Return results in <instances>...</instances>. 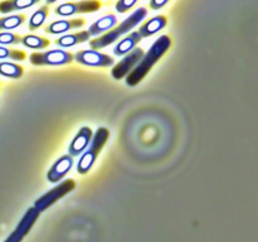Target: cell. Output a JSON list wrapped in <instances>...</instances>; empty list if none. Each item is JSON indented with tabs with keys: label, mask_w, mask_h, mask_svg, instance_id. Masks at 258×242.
Listing matches in <instances>:
<instances>
[{
	"label": "cell",
	"mask_w": 258,
	"mask_h": 242,
	"mask_svg": "<svg viewBox=\"0 0 258 242\" xmlns=\"http://www.w3.org/2000/svg\"><path fill=\"white\" fill-rule=\"evenodd\" d=\"M170 0H150V8L154 10L161 9L163 7H165Z\"/></svg>",
	"instance_id": "obj_25"
},
{
	"label": "cell",
	"mask_w": 258,
	"mask_h": 242,
	"mask_svg": "<svg viewBox=\"0 0 258 242\" xmlns=\"http://www.w3.org/2000/svg\"><path fill=\"white\" fill-rule=\"evenodd\" d=\"M39 212L32 207V208H28V211L25 212L24 216L22 217V219L19 221L18 226L15 227L14 231L7 237L4 242H22L24 239V237L29 233V231L32 229V227L34 226V223L37 222V219L39 218Z\"/></svg>",
	"instance_id": "obj_6"
},
{
	"label": "cell",
	"mask_w": 258,
	"mask_h": 242,
	"mask_svg": "<svg viewBox=\"0 0 258 242\" xmlns=\"http://www.w3.org/2000/svg\"><path fill=\"white\" fill-rule=\"evenodd\" d=\"M73 59L81 65L90 66V67H108L115 63L112 57L93 49L80 50L73 55Z\"/></svg>",
	"instance_id": "obj_8"
},
{
	"label": "cell",
	"mask_w": 258,
	"mask_h": 242,
	"mask_svg": "<svg viewBox=\"0 0 258 242\" xmlns=\"http://www.w3.org/2000/svg\"><path fill=\"white\" fill-rule=\"evenodd\" d=\"M141 39H143V37H141L139 32L130 33L127 37L121 39L120 42L116 44L113 53H115V55H126L127 53H130L131 50L135 49L136 45L141 42Z\"/></svg>",
	"instance_id": "obj_14"
},
{
	"label": "cell",
	"mask_w": 258,
	"mask_h": 242,
	"mask_svg": "<svg viewBox=\"0 0 258 242\" xmlns=\"http://www.w3.org/2000/svg\"><path fill=\"white\" fill-rule=\"evenodd\" d=\"M25 53L18 49H10V48L0 45V59H13V60H24Z\"/></svg>",
	"instance_id": "obj_22"
},
{
	"label": "cell",
	"mask_w": 258,
	"mask_h": 242,
	"mask_svg": "<svg viewBox=\"0 0 258 242\" xmlns=\"http://www.w3.org/2000/svg\"><path fill=\"white\" fill-rule=\"evenodd\" d=\"M144 54H145V53H144V49L140 47H136L135 49H133L130 53H127V54H126L125 57L112 68V71H111V72H112V77L115 78V80H121V78L126 77V76L136 67V65L140 62V59L144 57Z\"/></svg>",
	"instance_id": "obj_7"
},
{
	"label": "cell",
	"mask_w": 258,
	"mask_h": 242,
	"mask_svg": "<svg viewBox=\"0 0 258 242\" xmlns=\"http://www.w3.org/2000/svg\"><path fill=\"white\" fill-rule=\"evenodd\" d=\"M171 39L168 35H161L159 39L155 40L153 45L150 47L149 52L144 54L140 62L136 65V67L126 76V85L127 86H136L145 78V76L150 72L153 66L165 54L166 50L170 48Z\"/></svg>",
	"instance_id": "obj_1"
},
{
	"label": "cell",
	"mask_w": 258,
	"mask_h": 242,
	"mask_svg": "<svg viewBox=\"0 0 258 242\" xmlns=\"http://www.w3.org/2000/svg\"><path fill=\"white\" fill-rule=\"evenodd\" d=\"M73 166V156L67 154V155L60 156L58 160H55V163L50 166L49 171L47 174V179L50 183H58V182L62 180L66 175H67L68 171L72 169Z\"/></svg>",
	"instance_id": "obj_10"
},
{
	"label": "cell",
	"mask_w": 258,
	"mask_h": 242,
	"mask_svg": "<svg viewBox=\"0 0 258 242\" xmlns=\"http://www.w3.org/2000/svg\"><path fill=\"white\" fill-rule=\"evenodd\" d=\"M85 25V19H68V20H57L53 22L45 28L44 32L47 34H62V33L68 32V30L77 29Z\"/></svg>",
	"instance_id": "obj_12"
},
{
	"label": "cell",
	"mask_w": 258,
	"mask_h": 242,
	"mask_svg": "<svg viewBox=\"0 0 258 242\" xmlns=\"http://www.w3.org/2000/svg\"><path fill=\"white\" fill-rule=\"evenodd\" d=\"M19 43H22V37L20 35L9 32L0 33V44L2 45L19 44Z\"/></svg>",
	"instance_id": "obj_23"
},
{
	"label": "cell",
	"mask_w": 258,
	"mask_h": 242,
	"mask_svg": "<svg viewBox=\"0 0 258 242\" xmlns=\"http://www.w3.org/2000/svg\"><path fill=\"white\" fill-rule=\"evenodd\" d=\"M55 2H57V0H47V5L53 4V3H55Z\"/></svg>",
	"instance_id": "obj_26"
},
{
	"label": "cell",
	"mask_w": 258,
	"mask_h": 242,
	"mask_svg": "<svg viewBox=\"0 0 258 242\" xmlns=\"http://www.w3.org/2000/svg\"><path fill=\"white\" fill-rule=\"evenodd\" d=\"M138 3V0H118L116 3L115 8L118 13H126L131 9V8L135 7V4Z\"/></svg>",
	"instance_id": "obj_24"
},
{
	"label": "cell",
	"mask_w": 258,
	"mask_h": 242,
	"mask_svg": "<svg viewBox=\"0 0 258 242\" xmlns=\"http://www.w3.org/2000/svg\"><path fill=\"white\" fill-rule=\"evenodd\" d=\"M93 138V134L91 128L88 126H83L78 130L77 135L75 136L72 141H71V145L68 148V153L72 156H78L86 150L88 145L91 144V140Z\"/></svg>",
	"instance_id": "obj_11"
},
{
	"label": "cell",
	"mask_w": 258,
	"mask_h": 242,
	"mask_svg": "<svg viewBox=\"0 0 258 242\" xmlns=\"http://www.w3.org/2000/svg\"><path fill=\"white\" fill-rule=\"evenodd\" d=\"M24 22H25L24 14H15V15H9V17L0 18V30L14 29V28L20 27Z\"/></svg>",
	"instance_id": "obj_21"
},
{
	"label": "cell",
	"mask_w": 258,
	"mask_h": 242,
	"mask_svg": "<svg viewBox=\"0 0 258 242\" xmlns=\"http://www.w3.org/2000/svg\"><path fill=\"white\" fill-rule=\"evenodd\" d=\"M40 0H4L0 3V13H13L15 10L27 9V8L33 7V5L38 4Z\"/></svg>",
	"instance_id": "obj_17"
},
{
	"label": "cell",
	"mask_w": 258,
	"mask_h": 242,
	"mask_svg": "<svg viewBox=\"0 0 258 242\" xmlns=\"http://www.w3.org/2000/svg\"><path fill=\"white\" fill-rule=\"evenodd\" d=\"M29 60L34 66L70 65L73 60V54L67 50L53 49L43 53H32L29 55Z\"/></svg>",
	"instance_id": "obj_5"
},
{
	"label": "cell",
	"mask_w": 258,
	"mask_h": 242,
	"mask_svg": "<svg viewBox=\"0 0 258 242\" xmlns=\"http://www.w3.org/2000/svg\"><path fill=\"white\" fill-rule=\"evenodd\" d=\"M166 24H168L166 17H164V15H158V17L151 18L150 20L144 23L140 27V29H139V33H140V35L143 38L151 37V35H154L155 33H158L159 30L164 29V28L166 27Z\"/></svg>",
	"instance_id": "obj_13"
},
{
	"label": "cell",
	"mask_w": 258,
	"mask_h": 242,
	"mask_svg": "<svg viewBox=\"0 0 258 242\" xmlns=\"http://www.w3.org/2000/svg\"><path fill=\"white\" fill-rule=\"evenodd\" d=\"M91 38L88 30H82V32L73 33V34H67L63 35V37H59L57 40H55V45L62 48H68L73 47L76 44H80V43L88 42Z\"/></svg>",
	"instance_id": "obj_16"
},
{
	"label": "cell",
	"mask_w": 258,
	"mask_h": 242,
	"mask_svg": "<svg viewBox=\"0 0 258 242\" xmlns=\"http://www.w3.org/2000/svg\"><path fill=\"white\" fill-rule=\"evenodd\" d=\"M110 138V131L106 128H98L96 131L95 136L91 140L90 146H88L87 150H85V153L81 155L80 160L77 164V171L80 174H86L90 171V169L92 168V165L95 164V161L97 160L98 155H100L101 150L105 146L106 141Z\"/></svg>",
	"instance_id": "obj_3"
},
{
	"label": "cell",
	"mask_w": 258,
	"mask_h": 242,
	"mask_svg": "<svg viewBox=\"0 0 258 242\" xmlns=\"http://www.w3.org/2000/svg\"><path fill=\"white\" fill-rule=\"evenodd\" d=\"M76 183L73 179H66L64 182L58 184L57 187L50 189L49 192H47L45 194H43L40 198H38L37 201L34 202V208L37 209L38 212H43L47 208H49L52 204H54L58 199H60L62 197L67 196L70 192H72L75 189Z\"/></svg>",
	"instance_id": "obj_4"
},
{
	"label": "cell",
	"mask_w": 258,
	"mask_h": 242,
	"mask_svg": "<svg viewBox=\"0 0 258 242\" xmlns=\"http://www.w3.org/2000/svg\"><path fill=\"white\" fill-rule=\"evenodd\" d=\"M22 66L17 65L13 62H0V76L9 78H20L23 76Z\"/></svg>",
	"instance_id": "obj_19"
},
{
	"label": "cell",
	"mask_w": 258,
	"mask_h": 242,
	"mask_svg": "<svg viewBox=\"0 0 258 242\" xmlns=\"http://www.w3.org/2000/svg\"><path fill=\"white\" fill-rule=\"evenodd\" d=\"M48 14H49V8H48V5H43L37 12L33 13V15L29 19V30H37L38 28L42 27L44 20L47 19Z\"/></svg>",
	"instance_id": "obj_20"
},
{
	"label": "cell",
	"mask_w": 258,
	"mask_h": 242,
	"mask_svg": "<svg viewBox=\"0 0 258 242\" xmlns=\"http://www.w3.org/2000/svg\"><path fill=\"white\" fill-rule=\"evenodd\" d=\"M116 24H117V18H116V15H105V17L100 18L97 22H95L90 28H88V33H90V35L102 34V33L108 32V30H111L112 28H115Z\"/></svg>",
	"instance_id": "obj_15"
},
{
	"label": "cell",
	"mask_w": 258,
	"mask_h": 242,
	"mask_svg": "<svg viewBox=\"0 0 258 242\" xmlns=\"http://www.w3.org/2000/svg\"><path fill=\"white\" fill-rule=\"evenodd\" d=\"M22 44L27 48H32V49H44V48H47L50 44V42L47 38L34 34H28L22 38Z\"/></svg>",
	"instance_id": "obj_18"
},
{
	"label": "cell",
	"mask_w": 258,
	"mask_h": 242,
	"mask_svg": "<svg viewBox=\"0 0 258 242\" xmlns=\"http://www.w3.org/2000/svg\"><path fill=\"white\" fill-rule=\"evenodd\" d=\"M101 8L98 0H83L78 3H64L55 8L54 13L60 17H70V15L81 14V13H95Z\"/></svg>",
	"instance_id": "obj_9"
},
{
	"label": "cell",
	"mask_w": 258,
	"mask_h": 242,
	"mask_svg": "<svg viewBox=\"0 0 258 242\" xmlns=\"http://www.w3.org/2000/svg\"><path fill=\"white\" fill-rule=\"evenodd\" d=\"M146 15H148V9L143 7L139 8V9H136L130 17L126 18L120 25L112 28V29L108 30L107 33H105V34L101 35V37L96 38V39L93 40H90V47L92 48L93 50H98L101 49V48L107 47L108 44H111V43H113L115 40H117L121 35L126 34L128 30L134 29L141 20L145 19Z\"/></svg>",
	"instance_id": "obj_2"
}]
</instances>
